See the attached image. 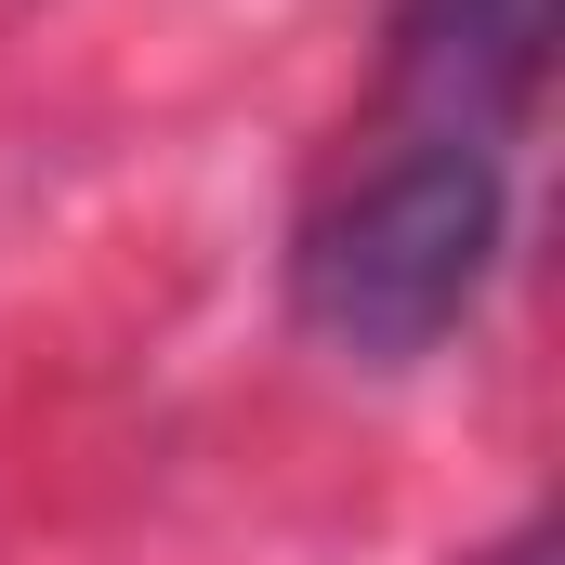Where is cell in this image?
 Listing matches in <instances>:
<instances>
[{
	"instance_id": "1",
	"label": "cell",
	"mask_w": 565,
	"mask_h": 565,
	"mask_svg": "<svg viewBox=\"0 0 565 565\" xmlns=\"http://www.w3.org/2000/svg\"><path fill=\"white\" fill-rule=\"evenodd\" d=\"M513 237V158L473 132H395L289 224V316L355 369H422L487 302Z\"/></svg>"
},
{
	"instance_id": "2",
	"label": "cell",
	"mask_w": 565,
	"mask_h": 565,
	"mask_svg": "<svg viewBox=\"0 0 565 565\" xmlns=\"http://www.w3.org/2000/svg\"><path fill=\"white\" fill-rule=\"evenodd\" d=\"M553 66V0H395L382 119L395 132H473L513 145Z\"/></svg>"
}]
</instances>
